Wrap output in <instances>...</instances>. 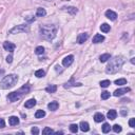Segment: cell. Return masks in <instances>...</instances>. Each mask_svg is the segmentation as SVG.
<instances>
[{
    "label": "cell",
    "mask_w": 135,
    "mask_h": 135,
    "mask_svg": "<svg viewBox=\"0 0 135 135\" xmlns=\"http://www.w3.org/2000/svg\"><path fill=\"white\" fill-rule=\"evenodd\" d=\"M134 59H135V58H131V64H133V65L135 64V60Z\"/></svg>",
    "instance_id": "60d3db41"
},
{
    "label": "cell",
    "mask_w": 135,
    "mask_h": 135,
    "mask_svg": "<svg viewBox=\"0 0 135 135\" xmlns=\"http://www.w3.org/2000/svg\"><path fill=\"white\" fill-rule=\"evenodd\" d=\"M58 107H59V103H58L57 101H52V102H50L48 105V108L51 111H56L58 109Z\"/></svg>",
    "instance_id": "2e32d148"
},
{
    "label": "cell",
    "mask_w": 135,
    "mask_h": 135,
    "mask_svg": "<svg viewBox=\"0 0 135 135\" xmlns=\"http://www.w3.org/2000/svg\"><path fill=\"white\" fill-rule=\"evenodd\" d=\"M8 123H10L11 126H17L19 124V118H18L17 116H11V117L8 118Z\"/></svg>",
    "instance_id": "9a60e30c"
},
{
    "label": "cell",
    "mask_w": 135,
    "mask_h": 135,
    "mask_svg": "<svg viewBox=\"0 0 135 135\" xmlns=\"http://www.w3.org/2000/svg\"><path fill=\"white\" fill-rule=\"evenodd\" d=\"M125 64V57L123 56H116L114 58H110L109 64L106 68V73L107 74H115L120 70V68Z\"/></svg>",
    "instance_id": "6da1fadb"
},
{
    "label": "cell",
    "mask_w": 135,
    "mask_h": 135,
    "mask_svg": "<svg viewBox=\"0 0 135 135\" xmlns=\"http://www.w3.org/2000/svg\"><path fill=\"white\" fill-rule=\"evenodd\" d=\"M46 91L48 93H55L57 91V87L55 84H51V85H49V87L46 89Z\"/></svg>",
    "instance_id": "603a6c76"
},
{
    "label": "cell",
    "mask_w": 135,
    "mask_h": 135,
    "mask_svg": "<svg viewBox=\"0 0 135 135\" xmlns=\"http://www.w3.org/2000/svg\"><path fill=\"white\" fill-rule=\"evenodd\" d=\"M121 130H123V129H121V127H120L119 125H114V126H113V131H114L115 133H120Z\"/></svg>",
    "instance_id": "d6a6232c"
},
{
    "label": "cell",
    "mask_w": 135,
    "mask_h": 135,
    "mask_svg": "<svg viewBox=\"0 0 135 135\" xmlns=\"http://www.w3.org/2000/svg\"><path fill=\"white\" fill-rule=\"evenodd\" d=\"M35 105H36V100L34 99V98H31V99H29V100L25 101L24 107L28 108V109H31V108H33Z\"/></svg>",
    "instance_id": "4fadbf2b"
},
{
    "label": "cell",
    "mask_w": 135,
    "mask_h": 135,
    "mask_svg": "<svg viewBox=\"0 0 135 135\" xmlns=\"http://www.w3.org/2000/svg\"><path fill=\"white\" fill-rule=\"evenodd\" d=\"M22 96V94L19 91H16V92H12L7 95V100H10L11 102H15L17 100H19Z\"/></svg>",
    "instance_id": "5b68a950"
},
{
    "label": "cell",
    "mask_w": 135,
    "mask_h": 135,
    "mask_svg": "<svg viewBox=\"0 0 135 135\" xmlns=\"http://www.w3.org/2000/svg\"><path fill=\"white\" fill-rule=\"evenodd\" d=\"M106 17L107 18H109L110 20H116V18H117V14H116L115 12H113L112 10H108L106 12Z\"/></svg>",
    "instance_id": "30bf717a"
},
{
    "label": "cell",
    "mask_w": 135,
    "mask_h": 135,
    "mask_svg": "<svg viewBox=\"0 0 135 135\" xmlns=\"http://www.w3.org/2000/svg\"><path fill=\"white\" fill-rule=\"evenodd\" d=\"M115 84H117V85H123V84H127V80H126L125 78H119L117 80H115Z\"/></svg>",
    "instance_id": "484cf974"
},
{
    "label": "cell",
    "mask_w": 135,
    "mask_h": 135,
    "mask_svg": "<svg viewBox=\"0 0 135 135\" xmlns=\"http://www.w3.org/2000/svg\"><path fill=\"white\" fill-rule=\"evenodd\" d=\"M5 127V123H4V119L0 118V128H4Z\"/></svg>",
    "instance_id": "74e56055"
},
{
    "label": "cell",
    "mask_w": 135,
    "mask_h": 135,
    "mask_svg": "<svg viewBox=\"0 0 135 135\" xmlns=\"http://www.w3.org/2000/svg\"><path fill=\"white\" fill-rule=\"evenodd\" d=\"M22 95H24V94H28L30 91H31V85L30 84H24L23 87H21L19 90H18Z\"/></svg>",
    "instance_id": "7c38bea8"
},
{
    "label": "cell",
    "mask_w": 135,
    "mask_h": 135,
    "mask_svg": "<svg viewBox=\"0 0 135 135\" xmlns=\"http://www.w3.org/2000/svg\"><path fill=\"white\" fill-rule=\"evenodd\" d=\"M30 31V26L28 24H19L14 26L11 31L10 34H19V33H28Z\"/></svg>",
    "instance_id": "277c9868"
},
{
    "label": "cell",
    "mask_w": 135,
    "mask_h": 135,
    "mask_svg": "<svg viewBox=\"0 0 135 135\" xmlns=\"http://www.w3.org/2000/svg\"><path fill=\"white\" fill-rule=\"evenodd\" d=\"M6 61L8 62V64H11V62L13 61V56H12V55H10V56H7V57H6Z\"/></svg>",
    "instance_id": "ab89813d"
},
{
    "label": "cell",
    "mask_w": 135,
    "mask_h": 135,
    "mask_svg": "<svg viewBox=\"0 0 135 135\" xmlns=\"http://www.w3.org/2000/svg\"><path fill=\"white\" fill-rule=\"evenodd\" d=\"M110 130H111V127H110L109 124H103V126H102V132L103 133L110 132Z\"/></svg>",
    "instance_id": "83f0119b"
},
{
    "label": "cell",
    "mask_w": 135,
    "mask_h": 135,
    "mask_svg": "<svg viewBox=\"0 0 135 135\" xmlns=\"http://www.w3.org/2000/svg\"><path fill=\"white\" fill-rule=\"evenodd\" d=\"M110 84H111L110 80H102V81H100V87L101 88H108Z\"/></svg>",
    "instance_id": "f1b7e54d"
},
{
    "label": "cell",
    "mask_w": 135,
    "mask_h": 135,
    "mask_svg": "<svg viewBox=\"0 0 135 135\" xmlns=\"http://www.w3.org/2000/svg\"><path fill=\"white\" fill-rule=\"evenodd\" d=\"M100 30H101V32H103V33H108V32H110L111 26L108 23H103V24L100 25Z\"/></svg>",
    "instance_id": "44dd1931"
},
{
    "label": "cell",
    "mask_w": 135,
    "mask_h": 135,
    "mask_svg": "<svg viewBox=\"0 0 135 135\" xmlns=\"http://www.w3.org/2000/svg\"><path fill=\"white\" fill-rule=\"evenodd\" d=\"M35 53L37 54V55H41V54L44 53V48L43 47H37L35 50Z\"/></svg>",
    "instance_id": "f546056e"
},
{
    "label": "cell",
    "mask_w": 135,
    "mask_h": 135,
    "mask_svg": "<svg viewBox=\"0 0 135 135\" xmlns=\"http://www.w3.org/2000/svg\"><path fill=\"white\" fill-rule=\"evenodd\" d=\"M65 10L67 11V12H69L70 14H72V15H75L76 13H77V8L76 7H73V6H69V7H65Z\"/></svg>",
    "instance_id": "cb8c5ba5"
},
{
    "label": "cell",
    "mask_w": 135,
    "mask_h": 135,
    "mask_svg": "<svg viewBox=\"0 0 135 135\" xmlns=\"http://www.w3.org/2000/svg\"><path fill=\"white\" fill-rule=\"evenodd\" d=\"M73 61H74V56L69 55V56H67L62 59V65H64V67H70L72 64H73Z\"/></svg>",
    "instance_id": "52a82bcc"
},
{
    "label": "cell",
    "mask_w": 135,
    "mask_h": 135,
    "mask_svg": "<svg viewBox=\"0 0 135 135\" xmlns=\"http://www.w3.org/2000/svg\"><path fill=\"white\" fill-rule=\"evenodd\" d=\"M94 120L96 121V123H101V121L105 120V116H103L101 113H96L94 115Z\"/></svg>",
    "instance_id": "ac0fdd59"
},
{
    "label": "cell",
    "mask_w": 135,
    "mask_h": 135,
    "mask_svg": "<svg viewBox=\"0 0 135 135\" xmlns=\"http://www.w3.org/2000/svg\"><path fill=\"white\" fill-rule=\"evenodd\" d=\"M46 14H47V12L44 8H42V7L37 8V12H36V16L37 17H43V16H46Z\"/></svg>",
    "instance_id": "d6986e66"
},
{
    "label": "cell",
    "mask_w": 135,
    "mask_h": 135,
    "mask_svg": "<svg viewBox=\"0 0 135 135\" xmlns=\"http://www.w3.org/2000/svg\"><path fill=\"white\" fill-rule=\"evenodd\" d=\"M3 48H4V50H5V51H8L10 53H13V52H14V50H15L16 46H15L14 43H12V42L5 41V42L3 43Z\"/></svg>",
    "instance_id": "ba28073f"
},
{
    "label": "cell",
    "mask_w": 135,
    "mask_h": 135,
    "mask_svg": "<svg viewBox=\"0 0 135 135\" xmlns=\"http://www.w3.org/2000/svg\"><path fill=\"white\" fill-rule=\"evenodd\" d=\"M78 127H80V130H81L82 132H88L89 129H90L89 128V124L87 123V121H81Z\"/></svg>",
    "instance_id": "5bb4252c"
},
{
    "label": "cell",
    "mask_w": 135,
    "mask_h": 135,
    "mask_svg": "<svg viewBox=\"0 0 135 135\" xmlns=\"http://www.w3.org/2000/svg\"><path fill=\"white\" fill-rule=\"evenodd\" d=\"M72 80H73V79H71V82H72ZM71 82H67V83L65 84V88H70L71 85H72V84H71ZM73 85H74V87H80V85H81V83H80V82L76 83V82H75Z\"/></svg>",
    "instance_id": "836d02e7"
},
{
    "label": "cell",
    "mask_w": 135,
    "mask_h": 135,
    "mask_svg": "<svg viewBox=\"0 0 135 135\" xmlns=\"http://www.w3.org/2000/svg\"><path fill=\"white\" fill-rule=\"evenodd\" d=\"M109 97H110V92L105 91V92H102V93H101V99L106 100V99H108Z\"/></svg>",
    "instance_id": "1f68e13d"
},
{
    "label": "cell",
    "mask_w": 135,
    "mask_h": 135,
    "mask_svg": "<svg viewBox=\"0 0 135 135\" xmlns=\"http://www.w3.org/2000/svg\"><path fill=\"white\" fill-rule=\"evenodd\" d=\"M88 38H89V34H88V33H81V34L78 35L77 42H78L79 44H81V43H83L84 41H87Z\"/></svg>",
    "instance_id": "9c48e42d"
},
{
    "label": "cell",
    "mask_w": 135,
    "mask_h": 135,
    "mask_svg": "<svg viewBox=\"0 0 135 135\" xmlns=\"http://www.w3.org/2000/svg\"><path fill=\"white\" fill-rule=\"evenodd\" d=\"M120 114H121V115H123V116H126V115H127V114H128V111H127V110H126V109H123V110H121V111H120Z\"/></svg>",
    "instance_id": "f35d334b"
},
{
    "label": "cell",
    "mask_w": 135,
    "mask_h": 135,
    "mask_svg": "<svg viewBox=\"0 0 135 135\" xmlns=\"http://www.w3.org/2000/svg\"><path fill=\"white\" fill-rule=\"evenodd\" d=\"M129 126L131 128H135V118H131L129 120Z\"/></svg>",
    "instance_id": "e575fe53"
},
{
    "label": "cell",
    "mask_w": 135,
    "mask_h": 135,
    "mask_svg": "<svg viewBox=\"0 0 135 135\" xmlns=\"http://www.w3.org/2000/svg\"><path fill=\"white\" fill-rule=\"evenodd\" d=\"M25 20L28 21V22H33V21L35 20V17H33V16H30V17H28V18H25Z\"/></svg>",
    "instance_id": "8d00e7d4"
},
{
    "label": "cell",
    "mask_w": 135,
    "mask_h": 135,
    "mask_svg": "<svg viewBox=\"0 0 135 135\" xmlns=\"http://www.w3.org/2000/svg\"><path fill=\"white\" fill-rule=\"evenodd\" d=\"M46 116V112H44L43 110H38V111H36V113H35V117L36 118H42Z\"/></svg>",
    "instance_id": "7402d4cb"
},
{
    "label": "cell",
    "mask_w": 135,
    "mask_h": 135,
    "mask_svg": "<svg viewBox=\"0 0 135 135\" xmlns=\"http://www.w3.org/2000/svg\"><path fill=\"white\" fill-rule=\"evenodd\" d=\"M46 1H50V0H46Z\"/></svg>",
    "instance_id": "7bdbcfd3"
},
{
    "label": "cell",
    "mask_w": 135,
    "mask_h": 135,
    "mask_svg": "<svg viewBox=\"0 0 135 135\" xmlns=\"http://www.w3.org/2000/svg\"><path fill=\"white\" fill-rule=\"evenodd\" d=\"M31 132H32V134H35V135H37L39 133V129L37 127H33L32 130H31Z\"/></svg>",
    "instance_id": "d590c367"
},
{
    "label": "cell",
    "mask_w": 135,
    "mask_h": 135,
    "mask_svg": "<svg viewBox=\"0 0 135 135\" xmlns=\"http://www.w3.org/2000/svg\"><path fill=\"white\" fill-rule=\"evenodd\" d=\"M3 73H4V71H3V70H0V75L3 74Z\"/></svg>",
    "instance_id": "b9f144b4"
},
{
    "label": "cell",
    "mask_w": 135,
    "mask_h": 135,
    "mask_svg": "<svg viewBox=\"0 0 135 135\" xmlns=\"http://www.w3.org/2000/svg\"><path fill=\"white\" fill-rule=\"evenodd\" d=\"M51 133H54V131L51 129V128H49V127H46L43 130H42V134L43 135H47V134H51Z\"/></svg>",
    "instance_id": "4dcf8cb0"
},
{
    "label": "cell",
    "mask_w": 135,
    "mask_h": 135,
    "mask_svg": "<svg viewBox=\"0 0 135 135\" xmlns=\"http://www.w3.org/2000/svg\"><path fill=\"white\" fill-rule=\"evenodd\" d=\"M116 116H117V112H116L115 110H110L109 112H108V114H107V117L109 119H111V120L115 119Z\"/></svg>",
    "instance_id": "e0dca14e"
},
{
    "label": "cell",
    "mask_w": 135,
    "mask_h": 135,
    "mask_svg": "<svg viewBox=\"0 0 135 135\" xmlns=\"http://www.w3.org/2000/svg\"><path fill=\"white\" fill-rule=\"evenodd\" d=\"M40 36L46 40H52L56 37L57 28L55 25H41L39 29Z\"/></svg>",
    "instance_id": "7a4b0ae2"
},
{
    "label": "cell",
    "mask_w": 135,
    "mask_h": 135,
    "mask_svg": "<svg viewBox=\"0 0 135 135\" xmlns=\"http://www.w3.org/2000/svg\"><path fill=\"white\" fill-rule=\"evenodd\" d=\"M130 91H131V89H130V88H120V89L115 90L114 93H113V95L116 96V97H118V96H121V95H124V94L130 92Z\"/></svg>",
    "instance_id": "8992f818"
},
{
    "label": "cell",
    "mask_w": 135,
    "mask_h": 135,
    "mask_svg": "<svg viewBox=\"0 0 135 135\" xmlns=\"http://www.w3.org/2000/svg\"><path fill=\"white\" fill-rule=\"evenodd\" d=\"M70 131H71L72 133H77V131H78V126L76 125V124H72V125L70 126Z\"/></svg>",
    "instance_id": "4316f807"
},
{
    "label": "cell",
    "mask_w": 135,
    "mask_h": 135,
    "mask_svg": "<svg viewBox=\"0 0 135 135\" xmlns=\"http://www.w3.org/2000/svg\"><path fill=\"white\" fill-rule=\"evenodd\" d=\"M17 81H18V75L16 74L7 75L0 81V89H3V90L10 89L12 87H14Z\"/></svg>",
    "instance_id": "3957f363"
},
{
    "label": "cell",
    "mask_w": 135,
    "mask_h": 135,
    "mask_svg": "<svg viewBox=\"0 0 135 135\" xmlns=\"http://www.w3.org/2000/svg\"><path fill=\"white\" fill-rule=\"evenodd\" d=\"M111 58V55L109 53H106V54H102V55L99 57V60H100V62H106V61H108Z\"/></svg>",
    "instance_id": "ffe728a7"
},
{
    "label": "cell",
    "mask_w": 135,
    "mask_h": 135,
    "mask_svg": "<svg viewBox=\"0 0 135 135\" xmlns=\"http://www.w3.org/2000/svg\"><path fill=\"white\" fill-rule=\"evenodd\" d=\"M44 75H46V72L43 70H37L35 72V76L38 78H41V77H44Z\"/></svg>",
    "instance_id": "d4e9b609"
},
{
    "label": "cell",
    "mask_w": 135,
    "mask_h": 135,
    "mask_svg": "<svg viewBox=\"0 0 135 135\" xmlns=\"http://www.w3.org/2000/svg\"><path fill=\"white\" fill-rule=\"evenodd\" d=\"M105 40V36H102L101 34H96L93 37V43H100Z\"/></svg>",
    "instance_id": "8fae6325"
}]
</instances>
